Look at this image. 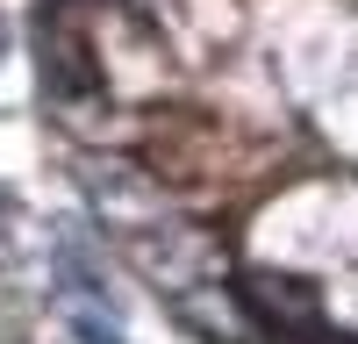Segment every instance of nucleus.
Segmentation results:
<instances>
[{
	"label": "nucleus",
	"mask_w": 358,
	"mask_h": 344,
	"mask_svg": "<svg viewBox=\"0 0 358 344\" xmlns=\"http://www.w3.org/2000/svg\"><path fill=\"white\" fill-rule=\"evenodd\" d=\"M244 308L265 315L280 330H301V337H322V308L308 287H280V280H244Z\"/></svg>",
	"instance_id": "obj_2"
},
{
	"label": "nucleus",
	"mask_w": 358,
	"mask_h": 344,
	"mask_svg": "<svg viewBox=\"0 0 358 344\" xmlns=\"http://www.w3.org/2000/svg\"><path fill=\"white\" fill-rule=\"evenodd\" d=\"M129 258L158 287L172 294H187L194 280L215 273V237H201V229H179V222H151V229H129Z\"/></svg>",
	"instance_id": "obj_1"
}]
</instances>
